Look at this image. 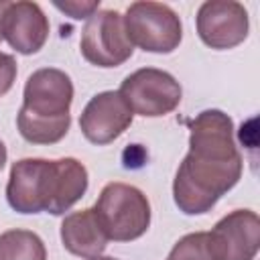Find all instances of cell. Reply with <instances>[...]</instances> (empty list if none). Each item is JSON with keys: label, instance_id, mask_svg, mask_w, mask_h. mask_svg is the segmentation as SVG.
Returning <instances> with one entry per match:
<instances>
[{"label": "cell", "instance_id": "obj_1", "mask_svg": "<svg viewBox=\"0 0 260 260\" xmlns=\"http://www.w3.org/2000/svg\"><path fill=\"white\" fill-rule=\"evenodd\" d=\"M234 122L221 110H205L191 122L189 152L177 169L173 199L187 215L209 211L242 177Z\"/></svg>", "mask_w": 260, "mask_h": 260}, {"label": "cell", "instance_id": "obj_2", "mask_svg": "<svg viewBox=\"0 0 260 260\" xmlns=\"http://www.w3.org/2000/svg\"><path fill=\"white\" fill-rule=\"evenodd\" d=\"M87 189V171L77 158H22L10 169L6 199L18 213L61 215Z\"/></svg>", "mask_w": 260, "mask_h": 260}, {"label": "cell", "instance_id": "obj_3", "mask_svg": "<svg viewBox=\"0 0 260 260\" xmlns=\"http://www.w3.org/2000/svg\"><path fill=\"white\" fill-rule=\"evenodd\" d=\"M71 102L73 83L65 71L55 67L37 69L26 79L22 108L16 116L20 136L32 144L59 142L71 124Z\"/></svg>", "mask_w": 260, "mask_h": 260}, {"label": "cell", "instance_id": "obj_4", "mask_svg": "<svg viewBox=\"0 0 260 260\" xmlns=\"http://www.w3.org/2000/svg\"><path fill=\"white\" fill-rule=\"evenodd\" d=\"M93 209L108 240L114 242H132L150 225V203L146 195L126 183H108Z\"/></svg>", "mask_w": 260, "mask_h": 260}, {"label": "cell", "instance_id": "obj_5", "mask_svg": "<svg viewBox=\"0 0 260 260\" xmlns=\"http://www.w3.org/2000/svg\"><path fill=\"white\" fill-rule=\"evenodd\" d=\"M122 18L132 47L136 45L148 53H171L181 43V20L167 4L134 2L128 6Z\"/></svg>", "mask_w": 260, "mask_h": 260}, {"label": "cell", "instance_id": "obj_6", "mask_svg": "<svg viewBox=\"0 0 260 260\" xmlns=\"http://www.w3.org/2000/svg\"><path fill=\"white\" fill-rule=\"evenodd\" d=\"M79 49L83 59L98 67H118L134 51L124 28V18L116 10H98L87 18Z\"/></svg>", "mask_w": 260, "mask_h": 260}, {"label": "cell", "instance_id": "obj_7", "mask_svg": "<svg viewBox=\"0 0 260 260\" xmlns=\"http://www.w3.org/2000/svg\"><path fill=\"white\" fill-rule=\"evenodd\" d=\"M120 93L130 110L144 118L171 114L183 95L179 81L171 73L154 67H144L130 73L122 81Z\"/></svg>", "mask_w": 260, "mask_h": 260}, {"label": "cell", "instance_id": "obj_8", "mask_svg": "<svg viewBox=\"0 0 260 260\" xmlns=\"http://www.w3.org/2000/svg\"><path fill=\"white\" fill-rule=\"evenodd\" d=\"M207 244L213 260H254L260 246V217L250 209H236L215 223Z\"/></svg>", "mask_w": 260, "mask_h": 260}, {"label": "cell", "instance_id": "obj_9", "mask_svg": "<svg viewBox=\"0 0 260 260\" xmlns=\"http://www.w3.org/2000/svg\"><path fill=\"white\" fill-rule=\"evenodd\" d=\"M248 12L234 0H209L197 10L199 39L217 51L234 49L248 37Z\"/></svg>", "mask_w": 260, "mask_h": 260}, {"label": "cell", "instance_id": "obj_10", "mask_svg": "<svg viewBox=\"0 0 260 260\" xmlns=\"http://www.w3.org/2000/svg\"><path fill=\"white\" fill-rule=\"evenodd\" d=\"M132 116L134 112L120 91H102L83 108L79 128L89 142L110 144L132 124Z\"/></svg>", "mask_w": 260, "mask_h": 260}, {"label": "cell", "instance_id": "obj_11", "mask_svg": "<svg viewBox=\"0 0 260 260\" xmlns=\"http://www.w3.org/2000/svg\"><path fill=\"white\" fill-rule=\"evenodd\" d=\"M47 37L49 20L37 2H8L2 14V39H6L14 51L32 55L43 49Z\"/></svg>", "mask_w": 260, "mask_h": 260}, {"label": "cell", "instance_id": "obj_12", "mask_svg": "<svg viewBox=\"0 0 260 260\" xmlns=\"http://www.w3.org/2000/svg\"><path fill=\"white\" fill-rule=\"evenodd\" d=\"M61 242L67 252L81 258H95L108 246V236L95 215V209L69 213L61 223Z\"/></svg>", "mask_w": 260, "mask_h": 260}, {"label": "cell", "instance_id": "obj_13", "mask_svg": "<svg viewBox=\"0 0 260 260\" xmlns=\"http://www.w3.org/2000/svg\"><path fill=\"white\" fill-rule=\"evenodd\" d=\"M0 260H47L43 240L28 230L0 234Z\"/></svg>", "mask_w": 260, "mask_h": 260}, {"label": "cell", "instance_id": "obj_14", "mask_svg": "<svg viewBox=\"0 0 260 260\" xmlns=\"http://www.w3.org/2000/svg\"><path fill=\"white\" fill-rule=\"evenodd\" d=\"M167 260H213L207 244L205 232H195L183 236L171 250Z\"/></svg>", "mask_w": 260, "mask_h": 260}, {"label": "cell", "instance_id": "obj_15", "mask_svg": "<svg viewBox=\"0 0 260 260\" xmlns=\"http://www.w3.org/2000/svg\"><path fill=\"white\" fill-rule=\"evenodd\" d=\"M55 8H59L61 12L69 14L71 18H89L93 12L100 10V2L91 0V2H79V0H67V2H53Z\"/></svg>", "mask_w": 260, "mask_h": 260}, {"label": "cell", "instance_id": "obj_16", "mask_svg": "<svg viewBox=\"0 0 260 260\" xmlns=\"http://www.w3.org/2000/svg\"><path fill=\"white\" fill-rule=\"evenodd\" d=\"M16 79V61L8 53H0V98L10 91Z\"/></svg>", "mask_w": 260, "mask_h": 260}, {"label": "cell", "instance_id": "obj_17", "mask_svg": "<svg viewBox=\"0 0 260 260\" xmlns=\"http://www.w3.org/2000/svg\"><path fill=\"white\" fill-rule=\"evenodd\" d=\"M8 6V0H0V41H2V14Z\"/></svg>", "mask_w": 260, "mask_h": 260}, {"label": "cell", "instance_id": "obj_18", "mask_svg": "<svg viewBox=\"0 0 260 260\" xmlns=\"http://www.w3.org/2000/svg\"><path fill=\"white\" fill-rule=\"evenodd\" d=\"M4 162H6V146H4V142L0 140V171H2Z\"/></svg>", "mask_w": 260, "mask_h": 260}, {"label": "cell", "instance_id": "obj_19", "mask_svg": "<svg viewBox=\"0 0 260 260\" xmlns=\"http://www.w3.org/2000/svg\"><path fill=\"white\" fill-rule=\"evenodd\" d=\"M87 260H116V258H110V256H95V258H87Z\"/></svg>", "mask_w": 260, "mask_h": 260}]
</instances>
